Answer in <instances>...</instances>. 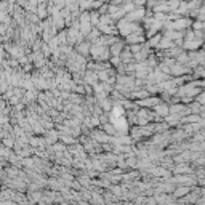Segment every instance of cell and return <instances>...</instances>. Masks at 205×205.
Instances as JSON below:
<instances>
[{"label":"cell","instance_id":"6da1fadb","mask_svg":"<svg viewBox=\"0 0 205 205\" xmlns=\"http://www.w3.org/2000/svg\"><path fill=\"white\" fill-rule=\"evenodd\" d=\"M143 40H144L143 31H139V32H133V34H128V35H127V42H128V43H141Z\"/></svg>","mask_w":205,"mask_h":205},{"label":"cell","instance_id":"7a4b0ae2","mask_svg":"<svg viewBox=\"0 0 205 205\" xmlns=\"http://www.w3.org/2000/svg\"><path fill=\"white\" fill-rule=\"evenodd\" d=\"M120 50H122V43H120V42L114 43V45L111 46V53H112V54H120V53H122Z\"/></svg>","mask_w":205,"mask_h":205},{"label":"cell","instance_id":"3957f363","mask_svg":"<svg viewBox=\"0 0 205 205\" xmlns=\"http://www.w3.org/2000/svg\"><path fill=\"white\" fill-rule=\"evenodd\" d=\"M159 42H160V35H155V37H151V40H149V43H151V45H157Z\"/></svg>","mask_w":205,"mask_h":205}]
</instances>
